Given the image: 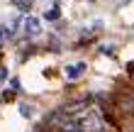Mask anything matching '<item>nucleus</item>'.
<instances>
[{"label":"nucleus","instance_id":"nucleus-1","mask_svg":"<svg viewBox=\"0 0 134 132\" xmlns=\"http://www.w3.org/2000/svg\"><path fill=\"white\" fill-rule=\"evenodd\" d=\"M22 29H25L27 37H37L39 32H42V22H39L34 15H27V17L22 20Z\"/></svg>","mask_w":134,"mask_h":132},{"label":"nucleus","instance_id":"nucleus-2","mask_svg":"<svg viewBox=\"0 0 134 132\" xmlns=\"http://www.w3.org/2000/svg\"><path fill=\"white\" fill-rule=\"evenodd\" d=\"M85 68H88V66H85L83 61H78V64H71V66H66V78H68V81H78V78L83 76V71H85Z\"/></svg>","mask_w":134,"mask_h":132},{"label":"nucleus","instance_id":"nucleus-3","mask_svg":"<svg viewBox=\"0 0 134 132\" xmlns=\"http://www.w3.org/2000/svg\"><path fill=\"white\" fill-rule=\"evenodd\" d=\"M61 17V10H59V5H54L51 10H46V20H59Z\"/></svg>","mask_w":134,"mask_h":132},{"label":"nucleus","instance_id":"nucleus-4","mask_svg":"<svg viewBox=\"0 0 134 132\" xmlns=\"http://www.w3.org/2000/svg\"><path fill=\"white\" fill-rule=\"evenodd\" d=\"M20 113L25 115V118H29V115H32V108L29 105H20Z\"/></svg>","mask_w":134,"mask_h":132},{"label":"nucleus","instance_id":"nucleus-5","mask_svg":"<svg viewBox=\"0 0 134 132\" xmlns=\"http://www.w3.org/2000/svg\"><path fill=\"white\" fill-rule=\"evenodd\" d=\"M61 132H81V130H78L76 125H66V127H64V130H61Z\"/></svg>","mask_w":134,"mask_h":132},{"label":"nucleus","instance_id":"nucleus-6","mask_svg":"<svg viewBox=\"0 0 134 132\" xmlns=\"http://www.w3.org/2000/svg\"><path fill=\"white\" fill-rule=\"evenodd\" d=\"M15 3H17L20 7H25V10H27V7H29V5H32V3H29V0H15Z\"/></svg>","mask_w":134,"mask_h":132},{"label":"nucleus","instance_id":"nucleus-7","mask_svg":"<svg viewBox=\"0 0 134 132\" xmlns=\"http://www.w3.org/2000/svg\"><path fill=\"white\" fill-rule=\"evenodd\" d=\"M5 39V29H0V42H3Z\"/></svg>","mask_w":134,"mask_h":132}]
</instances>
